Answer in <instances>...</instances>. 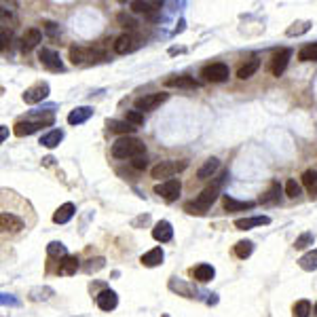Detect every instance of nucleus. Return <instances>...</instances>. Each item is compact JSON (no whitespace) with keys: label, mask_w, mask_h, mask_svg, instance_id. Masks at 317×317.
Here are the masks:
<instances>
[{"label":"nucleus","mask_w":317,"mask_h":317,"mask_svg":"<svg viewBox=\"0 0 317 317\" xmlns=\"http://www.w3.org/2000/svg\"><path fill=\"white\" fill-rule=\"evenodd\" d=\"M226 180H228V171H222L218 178H214V182H211L209 186H205L195 199L184 203V211L190 214V216H203L205 211L216 203V199L220 197L222 186L226 184Z\"/></svg>","instance_id":"f257e3e1"},{"label":"nucleus","mask_w":317,"mask_h":317,"mask_svg":"<svg viewBox=\"0 0 317 317\" xmlns=\"http://www.w3.org/2000/svg\"><path fill=\"white\" fill-rule=\"evenodd\" d=\"M110 152L114 158H137L146 154V144L133 135H123L112 144Z\"/></svg>","instance_id":"f03ea898"},{"label":"nucleus","mask_w":317,"mask_h":317,"mask_svg":"<svg viewBox=\"0 0 317 317\" xmlns=\"http://www.w3.org/2000/svg\"><path fill=\"white\" fill-rule=\"evenodd\" d=\"M53 121H55V118H53V114H49V116H34V114H30L24 121H17L15 125H13V131H15L17 137H26V135L36 133L43 127L53 125Z\"/></svg>","instance_id":"7ed1b4c3"},{"label":"nucleus","mask_w":317,"mask_h":317,"mask_svg":"<svg viewBox=\"0 0 317 317\" xmlns=\"http://www.w3.org/2000/svg\"><path fill=\"white\" fill-rule=\"evenodd\" d=\"M186 167H188V161H186V158H180V161H161L158 165H154V167L150 169V175H152L154 180H161V178L171 180L175 173L184 171Z\"/></svg>","instance_id":"20e7f679"},{"label":"nucleus","mask_w":317,"mask_h":317,"mask_svg":"<svg viewBox=\"0 0 317 317\" xmlns=\"http://www.w3.org/2000/svg\"><path fill=\"white\" fill-rule=\"evenodd\" d=\"M228 76H231V70H228L226 64L216 62V64H207L201 70V78L205 83H224Z\"/></svg>","instance_id":"39448f33"},{"label":"nucleus","mask_w":317,"mask_h":317,"mask_svg":"<svg viewBox=\"0 0 317 317\" xmlns=\"http://www.w3.org/2000/svg\"><path fill=\"white\" fill-rule=\"evenodd\" d=\"M169 100V93L161 91V93H146V95H140L133 106H135V110L140 112H144V110H156L161 104H165Z\"/></svg>","instance_id":"423d86ee"},{"label":"nucleus","mask_w":317,"mask_h":317,"mask_svg":"<svg viewBox=\"0 0 317 317\" xmlns=\"http://www.w3.org/2000/svg\"><path fill=\"white\" fill-rule=\"evenodd\" d=\"M180 192H182V182H180L178 178L165 180V182H161V184L154 186V195H158L161 199H165V201H169V203L178 199Z\"/></svg>","instance_id":"0eeeda50"},{"label":"nucleus","mask_w":317,"mask_h":317,"mask_svg":"<svg viewBox=\"0 0 317 317\" xmlns=\"http://www.w3.org/2000/svg\"><path fill=\"white\" fill-rule=\"evenodd\" d=\"M85 60H89V62H102L104 60V53L102 51H93V49H85V47H76V45L70 47V62H72L74 66H83Z\"/></svg>","instance_id":"6e6552de"},{"label":"nucleus","mask_w":317,"mask_h":317,"mask_svg":"<svg viewBox=\"0 0 317 317\" xmlns=\"http://www.w3.org/2000/svg\"><path fill=\"white\" fill-rule=\"evenodd\" d=\"M140 38L135 36V34H131V32H125V34H121V36L114 41V45H112V49H114V53H118V55H127V53H133L135 49H140Z\"/></svg>","instance_id":"1a4fd4ad"},{"label":"nucleus","mask_w":317,"mask_h":317,"mask_svg":"<svg viewBox=\"0 0 317 317\" xmlns=\"http://www.w3.org/2000/svg\"><path fill=\"white\" fill-rule=\"evenodd\" d=\"M38 60L47 70H51V72H64V64H62V57H60L57 51L43 47V49H38Z\"/></svg>","instance_id":"9d476101"},{"label":"nucleus","mask_w":317,"mask_h":317,"mask_svg":"<svg viewBox=\"0 0 317 317\" xmlns=\"http://www.w3.org/2000/svg\"><path fill=\"white\" fill-rule=\"evenodd\" d=\"M290 57H292V49H279L273 53V60H271V72L275 76H281L286 72V68L290 64Z\"/></svg>","instance_id":"9b49d317"},{"label":"nucleus","mask_w":317,"mask_h":317,"mask_svg":"<svg viewBox=\"0 0 317 317\" xmlns=\"http://www.w3.org/2000/svg\"><path fill=\"white\" fill-rule=\"evenodd\" d=\"M49 83H36V85H32V87H28L26 89V93L22 95L24 97V102L26 104H38V102H43L47 95H49Z\"/></svg>","instance_id":"f8f14e48"},{"label":"nucleus","mask_w":317,"mask_h":317,"mask_svg":"<svg viewBox=\"0 0 317 317\" xmlns=\"http://www.w3.org/2000/svg\"><path fill=\"white\" fill-rule=\"evenodd\" d=\"M152 239L158 243H169L173 239V226L167 220H158L152 228Z\"/></svg>","instance_id":"ddd939ff"},{"label":"nucleus","mask_w":317,"mask_h":317,"mask_svg":"<svg viewBox=\"0 0 317 317\" xmlns=\"http://www.w3.org/2000/svg\"><path fill=\"white\" fill-rule=\"evenodd\" d=\"M95 303H97V307L102 309V311H114L116 309V305H118V296H116V292L114 290H102L97 296H95Z\"/></svg>","instance_id":"4468645a"},{"label":"nucleus","mask_w":317,"mask_h":317,"mask_svg":"<svg viewBox=\"0 0 317 317\" xmlns=\"http://www.w3.org/2000/svg\"><path fill=\"white\" fill-rule=\"evenodd\" d=\"M222 205H224V211H228V214H233V211L254 209V207H256V201H237L235 197H228V195H224V197H222Z\"/></svg>","instance_id":"2eb2a0df"},{"label":"nucleus","mask_w":317,"mask_h":317,"mask_svg":"<svg viewBox=\"0 0 317 317\" xmlns=\"http://www.w3.org/2000/svg\"><path fill=\"white\" fill-rule=\"evenodd\" d=\"M267 224H271V218L269 216H252V218H239V220H235V228H239V231H250V228L267 226Z\"/></svg>","instance_id":"dca6fc26"},{"label":"nucleus","mask_w":317,"mask_h":317,"mask_svg":"<svg viewBox=\"0 0 317 317\" xmlns=\"http://www.w3.org/2000/svg\"><path fill=\"white\" fill-rule=\"evenodd\" d=\"M91 116H93L91 106H78V108H74L72 112L68 114V123H70V125H83V123H87Z\"/></svg>","instance_id":"f3484780"},{"label":"nucleus","mask_w":317,"mask_h":317,"mask_svg":"<svg viewBox=\"0 0 317 317\" xmlns=\"http://www.w3.org/2000/svg\"><path fill=\"white\" fill-rule=\"evenodd\" d=\"M165 87H178V89H199L201 83L192 76H169L165 81Z\"/></svg>","instance_id":"a211bd4d"},{"label":"nucleus","mask_w":317,"mask_h":317,"mask_svg":"<svg viewBox=\"0 0 317 317\" xmlns=\"http://www.w3.org/2000/svg\"><path fill=\"white\" fill-rule=\"evenodd\" d=\"M190 275L195 277L197 281H201V284H207V281H211V279L216 277V269L211 267V264L201 262V264H197L195 269H190Z\"/></svg>","instance_id":"6ab92c4d"},{"label":"nucleus","mask_w":317,"mask_h":317,"mask_svg":"<svg viewBox=\"0 0 317 317\" xmlns=\"http://www.w3.org/2000/svg\"><path fill=\"white\" fill-rule=\"evenodd\" d=\"M74 211H76L74 203H64V205H60L55 209V214H53V222H55V224H66V222L72 220Z\"/></svg>","instance_id":"aec40b11"},{"label":"nucleus","mask_w":317,"mask_h":317,"mask_svg":"<svg viewBox=\"0 0 317 317\" xmlns=\"http://www.w3.org/2000/svg\"><path fill=\"white\" fill-rule=\"evenodd\" d=\"M218 169H220V158L211 156V158H207V161L197 169V178L199 180H207V178H211V175H216Z\"/></svg>","instance_id":"412c9836"},{"label":"nucleus","mask_w":317,"mask_h":317,"mask_svg":"<svg viewBox=\"0 0 317 317\" xmlns=\"http://www.w3.org/2000/svg\"><path fill=\"white\" fill-rule=\"evenodd\" d=\"M38 43H43V32H41L38 28H30V30H26L24 38H22V47H24V51H30V49H34V47H38Z\"/></svg>","instance_id":"4be33fe9"},{"label":"nucleus","mask_w":317,"mask_h":317,"mask_svg":"<svg viewBox=\"0 0 317 317\" xmlns=\"http://www.w3.org/2000/svg\"><path fill=\"white\" fill-rule=\"evenodd\" d=\"M163 258H165V254H163V250H161V248H152L150 252L142 254V258H140V262H142V267H148V269H152V267H158V264L163 262Z\"/></svg>","instance_id":"5701e85b"},{"label":"nucleus","mask_w":317,"mask_h":317,"mask_svg":"<svg viewBox=\"0 0 317 317\" xmlns=\"http://www.w3.org/2000/svg\"><path fill=\"white\" fill-rule=\"evenodd\" d=\"M0 224H3L5 233H17V231H22V228H24V222L17 216L9 214V211H5V214L0 216Z\"/></svg>","instance_id":"b1692460"},{"label":"nucleus","mask_w":317,"mask_h":317,"mask_svg":"<svg viewBox=\"0 0 317 317\" xmlns=\"http://www.w3.org/2000/svg\"><path fill=\"white\" fill-rule=\"evenodd\" d=\"M81 269V264H78V258L76 256H66L62 262H60V269L57 273L62 277H70V275H76V271Z\"/></svg>","instance_id":"393cba45"},{"label":"nucleus","mask_w":317,"mask_h":317,"mask_svg":"<svg viewBox=\"0 0 317 317\" xmlns=\"http://www.w3.org/2000/svg\"><path fill=\"white\" fill-rule=\"evenodd\" d=\"M258 68H260V60H258V57L248 60V62H245V64L237 70V78H241V81H245V78H252V76L258 72Z\"/></svg>","instance_id":"a878e982"},{"label":"nucleus","mask_w":317,"mask_h":317,"mask_svg":"<svg viewBox=\"0 0 317 317\" xmlns=\"http://www.w3.org/2000/svg\"><path fill=\"white\" fill-rule=\"evenodd\" d=\"M106 127H108L110 131H114V133H123V135H131L137 129V127L129 125L127 121H116V118H108V121H106Z\"/></svg>","instance_id":"bb28decb"},{"label":"nucleus","mask_w":317,"mask_h":317,"mask_svg":"<svg viewBox=\"0 0 317 317\" xmlns=\"http://www.w3.org/2000/svg\"><path fill=\"white\" fill-rule=\"evenodd\" d=\"M62 140H64V131L62 129H51L49 133H45L41 137V146H45V148H55V146L62 144Z\"/></svg>","instance_id":"cd10ccee"},{"label":"nucleus","mask_w":317,"mask_h":317,"mask_svg":"<svg viewBox=\"0 0 317 317\" xmlns=\"http://www.w3.org/2000/svg\"><path fill=\"white\" fill-rule=\"evenodd\" d=\"M169 290L171 292H178L184 298H195V290H192L186 284V281H180V279H175V277H171V281H169Z\"/></svg>","instance_id":"c85d7f7f"},{"label":"nucleus","mask_w":317,"mask_h":317,"mask_svg":"<svg viewBox=\"0 0 317 317\" xmlns=\"http://www.w3.org/2000/svg\"><path fill=\"white\" fill-rule=\"evenodd\" d=\"M298 267H301L303 271L311 273V271H317V250H311L307 254H303L301 258H298Z\"/></svg>","instance_id":"c756f323"},{"label":"nucleus","mask_w":317,"mask_h":317,"mask_svg":"<svg viewBox=\"0 0 317 317\" xmlns=\"http://www.w3.org/2000/svg\"><path fill=\"white\" fill-rule=\"evenodd\" d=\"M279 192H281L279 182H271V186L260 195V203H262V205H271V203L279 201Z\"/></svg>","instance_id":"7c9ffc66"},{"label":"nucleus","mask_w":317,"mask_h":317,"mask_svg":"<svg viewBox=\"0 0 317 317\" xmlns=\"http://www.w3.org/2000/svg\"><path fill=\"white\" fill-rule=\"evenodd\" d=\"M252 252H254V243H252L250 239H241V241L235 243V256H237V258L245 260V258L252 256Z\"/></svg>","instance_id":"2f4dec72"},{"label":"nucleus","mask_w":317,"mask_h":317,"mask_svg":"<svg viewBox=\"0 0 317 317\" xmlns=\"http://www.w3.org/2000/svg\"><path fill=\"white\" fill-rule=\"evenodd\" d=\"M53 294H55V292H53V288H49V286H38V288H32V290H30V301H34V303L49 301Z\"/></svg>","instance_id":"473e14b6"},{"label":"nucleus","mask_w":317,"mask_h":317,"mask_svg":"<svg viewBox=\"0 0 317 317\" xmlns=\"http://www.w3.org/2000/svg\"><path fill=\"white\" fill-rule=\"evenodd\" d=\"M311 26H313V22H294L288 30H286V34L290 38H294V36H303V34H307L309 30H311Z\"/></svg>","instance_id":"72a5a7b5"},{"label":"nucleus","mask_w":317,"mask_h":317,"mask_svg":"<svg viewBox=\"0 0 317 317\" xmlns=\"http://www.w3.org/2000/svg\"><path fill=\"white\" fill-rule=\"evenodd\" d=\"M47 254L51 256V258H57L60 262L68 256V250H66V245L62 243V241H51L49 245H47Z\"/></svg>","instance_id":"f704fd0d"},{"label":"nucleus","mask_w":317,"mask_h":317,"mask_svg":"<svg viewBox=\"0 0 317 317\" xmlns=\"http://www.w3.org/2000/svg\"><path fill=\"white\" fill-rule=\"evenodd\" d=\"M129 7L133 13H146V15H150L152 11H161V3H140V0H133Z\"/></svg>","instance_id":"c9c22d12"},{"label":"nucleus","mask_w":317,"mask_h":317,"mask_svg":"<svg viewBox=\"0 0 317 317\" xmlns=\"http://www.w3.org/2000/svg\"><path fill=\"white\" fill-rule=\"evenodd\" d=\"M298 60L301 62H317V43H309L298 51Z\"/></svg>","instance_id":"e433bc0d"},{"label":"nucleus","mask_w":317,"mask_h":317,"mask_svg":"<svg viewBox=\"0 0 317 317\" xmlns=\"http://www.w3.org/2000/svg\"><path fill=\"white\" fill-rule=\"evenodd\" d=\"M313 241H315V235H313L311 231H305L303 235H298V237H296V241H294V250H305V248H309V245H313Z\"/></svg>","instance_id":"4c0bfd02"},{"label":"nucleus","mask_w":317,"mask_h":317,"mask_svg":"<svg viewBox=\"0 0 317 317\" xmlns=\"http://www.w3.org/2000/svg\"><path fill=\"white\" fill-rule=\"evenodd\" d=\"M292 313H294V317H309V315L313 313V307H311L309 301H298V303L294 305Z\"/></svg>","instance_id":"58836bf2"},{"label":"nucleus","mask_w":317,"mask_h":317,"mask_svg":"<svg viewBox=\"0 0 317 317\" xmlns=\"http://www.w3.org/2000/svg\"><path fill=\"white\" fill-rule=\"evenodd\" d=\"M125 121L129 123V125H133V127H140V125H144V114L140 110H127L125 112Z\"/></svg>","instance_id":"ea45409f"},{"label":"nucleus","mask_w":317,"mask_h":317,"mask_svg":"<svg viewBox=\"0 0 317 317\" xmlns=\"http://www.w3.org/2000/svg\"><path fill=\"white\" fill-rule=\"evenodd\" d=\"M106 267V260L102 258V256H97V258H91V260H87V264H85V271L87 273H97L100 269H104Z\"/></svg>","instance_id":"a19ab883"},{"label":"nucleus","mask_w":317,"mask_h":317,"mask_svg":"<svg viewBox=\"0 0 317 317\" xmlns=\"http://www.w3.org/2000/svg\"><path fill=\"white\" fill-rule=\"evenodd\" d=\"M303 184L307 188H311V190H313V186H317V171L315 169H307L303 173Z\"/></svg>","instance_id":"79ce46f5"},{"label":"nucleus","mask_w":317,"mask_h":317,"mask_svg":"<svg viewBox=\"0 0 317 317\" xmlns=\"http://www.w3.org/2000/svg\"><path fill=\"white\" fill-rule=\"evenodd\" d=\"M286 195L290 199H296L298 195H301V184H298L296 180H288L286 182Z\"/></svg>","instance_id":"37998d69"},{"label":"nucleus","mask_w":317,"mask_h":317,"mask_svg":"<svg viewBox=\"0 0 317 317\" xmlns=\"http://www.w3.org/2000/svg\"><path fill=\"white\" fill-rule=\"evenodd\" d=\"M131 165H133L135 169H146V167H148V158H146V154H144V156H137V158H133Z\"/></svg>","instance_id":"c03bdc74"},{"label":"nucleus","mask_w":317,"mask_h":317,"mask_svg":"<svg viewBox=\"0 0 317 317\" xmlns=\"http://www.w3.org/2000/svg\"><path fill=\"white\" fill-rule=\"evenodd\" d=\"M43 26H45V30H47L49 36H55V34H60V26H57V24H53V22H45Z\"/></svg>","instance_id":"a18cd8bd"},{"label":"nucleus","mask_w":317,"mask_h":317,"mask_svg":"<svg viewBox=\"0 0 317 317\" xmlns=\"http://www.w3.org/2000/svg\"><path fill=\"white\" fill-rule=\"evenodd\" d=\"M0 301H3V305H11V307H17V305H19V301H15L11 294H3V298H0Z\"/></svg>","instance_id":"49530a36"},{"label":"nucleus","mask_w":317,"mask_h":317,"mask_svg":"<svg viewBox=\"0 0 317 317\" xmlns=\"http://www.w3.org/2000/svg\"><path fill=\"white\" fill-rule=\"evenodd\" d=\"M0 140H3V142L7 140V127L5 125H0Z\"/></svg>","instance_id":"de8ad7c7"},{"label":"nucleus","mask_w":317,"mask_h":317,"mask_svg":"<svg viewBox=\"0 0 317 317\" xmlns=\"http://www.w3.org/2000/svg\"><path fill=\"white\" fill-rule=\"evenodd\" d=\"M313 317H317V303L313 305Z\"/></svg>","instance_id":"09e8293b"}]
</instances>
